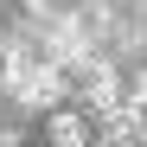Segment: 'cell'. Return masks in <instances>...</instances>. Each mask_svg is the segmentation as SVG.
Wrapping results in <instances>:
<instances>
[{
  "instance_id": "obj_7",
  "label": "cell",
  "mask_w": 147,
  "mask_h": 147,
  "mask_svg": "<svg viewBox=\"0 0 147 147\" xmlns=\"http://www.w3.org/2000/svg\"><path fill=\"white\" fill-rule=\"evenodd\" d=\"M102 147H109V141H102Z\"/></svg>"
},
{
  "instance_id": "obj_5",
  "label": "cell",
  "mask_w": 147,
  "mask_h": 147,
  "mask_svg": "<svg viewBox=\"0 0 147 147\" xmlns=\"http://www.w3.org/2000/svg\"><path fill=\"white\" fill-rule=\"evenodd\" d=\"M128 102H134V109L147 115V70H141V77H134V83H128Z\"/></svg>"
},
{
  "instance_id": "obj_2",
  "label": "cell",
  "mask_w": 147,
  "mask_h": 147,
  "mask_svg": "<svg viewBox=\"0 0 147 147\" xmlns=\"http://www.w3.org/2000/svg\"><path fill=\"white\" fill-rule=\"evenodd\" d=\"M83 96H90V115H109V109L128 102V90L115 83V64H109V58H96V64L83 70Z\"/></svg>"
},
{
  "instance_id": "obj_6",
  "label": "cell",
  "mask_w": 147,
  "mask_h": 147,
  "mask_svg": "<svg viewBox=\"0 0 147 147\" xmlns=\"http://www.w3.org/2000/svg\"><path fill=\"white\" fill-rule=\"evenodd\" d=\"M0 147H19V134H13V128H0Z\"/></svg>"
},
{
  "instance_id": "obj_3",
  "label": "cell",
  "mask_w": 147,
  "mask_h": 147,
  "mask_svg": "<svg viewBox=\"0 0 147 147\" xmlns=\"http://www.w3.org/2000/svg\"><path fill=\"white\" fill-rule=\"evenodd\" d=\"M38 64V51H32V45H7V51H0V90H19V83H26V70Z\"/></svg>"
},
{
  "instance_id": "obj_4",
  "label": "cell",
  "mask_w": 147,
  "mask_h": 147,
  "mask_svg": "<svg viewBox=\"0 0 147 147\" xmlns=\"http://www.w3.org/2000/svg\"><path fill=\"white\" fill-rule=\"evenodd\" d=\"M51 141H58V147H90L83 115H70V109H64V115H51Z\"/></svg>"
},
{
  "instance_id": "obj_1",
  "label": "cell",
  "mask_w": 147,
  "mask_h": 147,
  "mask_svg": "<svg viewBox=\"0 0 147 147\" xmlns=\"http://www.w3.org/2000/svg\"><path fill=\"white\" fill-rule=\"evenodd\" d=\"M64 77H70V70H64V64H51V58L38 51V64L26 70V83L13 90V102H26V109H58V96H64Z\"/></svg>"
}]
</instances>
